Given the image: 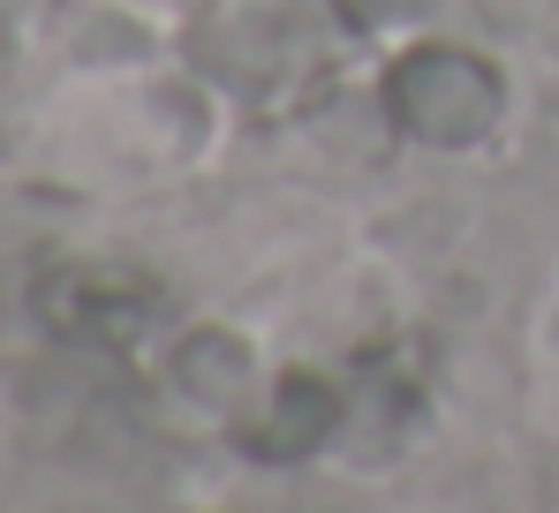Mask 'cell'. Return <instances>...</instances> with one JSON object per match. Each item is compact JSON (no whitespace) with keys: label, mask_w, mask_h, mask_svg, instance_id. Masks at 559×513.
<instances>
[{"label":"cell","mask_w":559,"mask_h":513,"mask_svg":"<svg viewBox=\"0 0 559 513\" xmlns=\"http://www.w3.org/2000/svg\"><path fill=\"white\" fill-rule=\"evenodd\" d=\"M31 310H38V325H46L53 341L98 347V355H129V347L152 341V325L167 318V295H159V279H144L136 264L69 256V264L38 272Z\"/></svg>","instance_id":"7a4b0ae2"},{"label":"cell","mask_w":559,"mask_h":513,"mask_svg":"<svg viewBox=\"0 0 559 513\" xmlns=\"http://www.w3.org/2000/svg\"><path fill=\"white\" fill-rule=\"evenodd\" d=\"M341 430H348V393L325 370H280L235 416V445L250 461H265V468H295V461L325 453Z\"/></svg>","instance_id":"3957f363"},{"label":"cell","mask_w":559,"mask_h":513,"mask_svg":"<svg viewBox=\"0 0 559 513\" xmlns=\"http://www.w3.org/2000/svg\"><path fill=\"white\" fill-rule=\"evenodd\" d=\"M333 8V23H348V31H401V23H424L431 15V0H325Z\"/></svg>","instance_id":"5b68a950"},{"label":"cell","mask_w":559,"mask_h":513,"mask_svg":"<svg viewBox=\"0 0 559 513\" xmlns=\"http://www.w3.org/2000/svg\"><path fill=\"white\" fill-rule=\"evenodd\" d=\"M167 378H175L182 401H197L204 416H227V423L258 401V355L227 325H189L167 355Z\"/></svg>","instance_id":"277c9868"},{"label":"cell","mask_w":559,"mask_h":513,"mask_svg":"<svg viewBox=\"0 0 559 513\" xmlns=\"http://www.w3.org/2000/svg\"><path fill=\"white\" fill-rule=\"evenodd\" d=\"M385 121L393 136L424 144V152H476L491 144L499 114H507V76L476 53V46H408L385 61Z\"/></svg>","instance_id":"6da1fadb"}]
</instances>
